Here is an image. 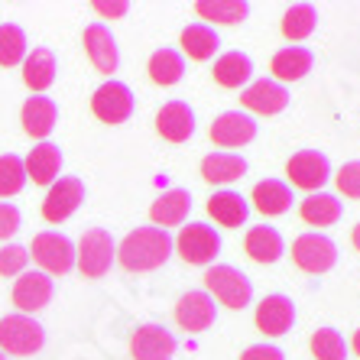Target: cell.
<instances>
[{"instance_id": "6da1fadb", "label": "cell", "mask_w": 360, "mask_h": 360, "mask_svg": "<svg viewBox=\"0 0 360 360\" xmlns=\"http://www.w3.org/2000/svg\"><path fill=\"white\" fill-rule=\"evenodd\" d=\"M172 257V237L162 227H136L120 240L117 260L130 273H150V269L166 266Z\"/></svg>"}, {"instance_id": "7a4b0ae2", "label": "cell", "mask_w": 360, "mask_h": 360, "mask_svg": "<svg viewBox=\"0 0 360 360\" xmlns=\"http://www.w3.org/2000/svg\"><path fill=\"white\" fill-rule=\"evenodd\" d=\"M114 260H117V243H114L110 231H104V227L84 231L82 240H78V250H75V266L82 269L84 276L88 279L108 276Z\"/></svg>"}, {"instance_id": "3957f363", "label": "cell", "mask_w": 360, "mask_h": 360, "mask_svg": "<svg viewBox=\"0 0 360 360\" xmlns=\"http://www.w3.org/2000/svg\"><path fill=\"white\" fill-rule=\"evenodd\" d=\"M205 285H208V295L218 299L227 309H247L253 299V283L247 273H240L237 266H211L205 273Z\"/></svg>"}, {"instance_id": "277c9868", "label": "cell", "mask_w": 360, "mask_h": 360, "mask_svg": "<svg viewBox=\"0 0 360 360\" xmlns=\"http://www.w3.org/2000/svg\"><path fill=\"white\" fill-rule=\"evenodd\" d=\"M33 260L42 266L46 276H65L75 269V243L68 240L59 231H42V234L33 237Z\"/></svg>"}, {"instance_id": "5b68a950", "label": "cell", "mask_w": 360, "mask_h": 360, "mask_svg": "<svg viewBox=\"0 0 360 360\" xmlns=\"http://www.w3.org/2000/svg\"><path fill=\"white\" fill-rule=\"evenodd\" d=\"M172 250H179L185 263L192 266H208V263L218 260L221 253V237L214 227L208 224H188L179 231V237L172 240Z\"/></svg>"}, {"instance_id": "8992f818", "label": "cell", "mask_w": 360, "mask_h": 360, "mask_svg": "<svg viewBox=\"0 0 360 360\" xmlns=\"http://www.w3.org/2000/svg\"><path fill=\"white\" fill-rule=\"evenodd\" d=\"M46 344V328L30 315H7L0 319V351L7 354H36Z\"/></svg>"}, {"instance_id": "52a82bcc", "label": "cell", "mask_w": 360, "mask_h": 360, "mask_svg": "<svg viewBox=\"0 0 360 360\" xmlns=\"http://www.w3.org/2000/svg\"><path fill=\"white\" fill-rule=\"evenodd\" d=\"M134 108H136L134 91L124 82H114V78L104 82L91 94V110L101 124H124V120L134 117Z\"/></svg>"}, {"instance_id": "ba28073f", "label": "cell", "mask_w": 360, "mask_h": 360, "mask_svg": "<svg viewBox=\"0 0 360 360\" xmlns=\"http://www.w3.org/2000/svg\"><path fill=\"white\" fill-rule=\"evenodd\" d=\"M292 263L302 273L321 276L338 263V243L325 234H302L292 243Z\"/></svg>"}, {"instance_id": "9c48e42d", "label": "cell", "mask_w": 360, "mask_h": 360, "mask_svg": "<svg viewBox=\"0 0 360 360\" xmlns=\"http://www.w3.org/2000/svg\"><path fill=\"white\" fill-rule=\"evenodd\" d=\"M285 176L295 188H305V192H321V185L331 179V162H328L325 153L319 150H302L295 153L292 160L285 162Z\"/></svg>"}, {"instance_id": "30bf717a", "label": "cell", "mask_w": 360, "mask_h": 360, "mask_svg": "<svg viewBox=\"0 0 360 360\" xmlns=\"http://www.w3.org/2000/svg\"><path fill=\"white\" fill-rule=\"evenodd\" d=\"M84 201V182L75 176H65V179H56L49 185V195L42 201V218L49 224H62L68 221L72 214L78 211V205Z\"/></svg>"}, {"instance_id": "8fae6325", "label": "cell", "mask_w": 360, "mask_h": 360, "mask_svg": "<svg viewBox=\"0 0 360 360\" xmlns=\"http://www.w3.org/2000/svg\"><path fill=\"white\" fill-rule=\"evenodd\" d=\"M84 52L91 65L98 68L101 75H114L117 72V62H120V52H117V39L110 33L104 23H91L84 30Z\"/></svg>"}, {"instance_id": "7c38bea8", "label": "cell", "mask_w": 360, "mask_h": 360, "mask_svg": "<svg viewBox=\"0 0 360 360\" xmlns=\"http://www.w3.org/2000/svg\"><path fill=\"white\" fill-rule=\"evenodd\" d=\"M240 104L253 114H263V117H273L279 110L289 108V91H285L279 82H269V78H260L243 88L240 94Z\"/></svg>"}, {"instance_id": "4fadbf2b", "label": "cell", "mask_w": 360, "mask_h": 360, "mask_svg": "<svg viewBox=\"0 0 360 360\" xmlns=\"http://www.w3.org/2000/svg\"><path fill=\"white\" fill-rule=\"evenodd\" d=\"M253 136H257V120L250 114H240V110H224L211 124V140L218 143V146H227V150L247 146Z\"/></svg>"}, {"instance_id": "5bb4252c", "label": "cell", "mask_w": 360, "mask_h": 360, "mask_svg": "<svg viewBox=\"0 0 360 360\" xmlns=\"http://www.w3.org/2000/svg\"><path fill=\"white\" fill-rule=\"evenodd\" d=\"M130 354L136 360H169L176 354V338L162 325H140L130 338Z\"/></svg>"}, {"instance_id": "9a60e30c", "label": "cell", "mask_w": 360, "mask_h": 360, "mask_svg": "<svg viewBox=\"0 0 360 360\" xmlns=\"http://www.w3.org/2000/svg\"><path fill=\"white\" fill-rule=\"evenodd\" d=\"M295 325V302L289 295L276 292V295H266V299L257 305V328L263 335H285L289 328Z\"/></svg>"}, {"instance_id": "2e32d148", "label": "cell", "mask_w": 360, "mask_h": 360, "mask_svg": "<svg viewBox=\"0 0 360 360\" xmlns=\"http://www.w3.org/2000/svg\"><path fill=\"white\" fill-rule=\"evenodd\" d=\"M214 319H218V309L208 292H185L176 302V321L185 331H208Z\"/></svg>"}, {"instance_id": "e0dca14e", "label": "cell", "mask_w": 360, "mask_h": 360, "mask_svg": "<svg viewBox=\"0 0 360 360\" xmlns=\"http://www.w3.org/2000/svg\"><path fill=\"white\" fill-rule=\"evenodd\" d=\"M156 130L169 143H185L195 134V110L185 101H169L156 114Z\"/></svg>"}, {"instance_id": "ac0fdd59", "label": "cell", "mask_w": 360, "mask_h": 360, "mask_svg": "<svg viewBox=\"0 0 360 360\" xmlns=\"http://www.w3.org/2000/svg\"><path fill=\"white\" fill-rule=\"evenodd\" d=\"M188 211H192V195L185 192V188H169V192H162L160 198L150 205L153 227H162V231H166V227L185 224Z\"/></svg>"}, {"instance_id": "d6986e66", "label": "cell", "mask_w": 360, "mask_h": 360, "mask_svg": "<svg viewBox=\"0 0 360 360\" xmlns=\"http://www.w3.org/2000/svg\"><path fill=\"white\" fill-rule=\"evenodd\" d=\"M49 299H52V276H46V273H23L17 279V285H13V305L23 315L46 309Z\"/></svg>"}, {"instance_id": "ffe728a7", "label": "cell", "mask_w": 360, "mask_h": 360, "mask_svg": "<svg viewBox=\"0 0 360 360\" xmlns=\"http://www.w3.org/2000/svg\"><path fill=\"white\" fill-rule=\"evenodd\" d=\"M20 120H23V130L33 136V140L46 143V136L52 134V127H56V120H59V108H56V101L52 98L36 94V98H26Z\"/></svg>"}, {"instance_id": "44dd1931", "label": "cell", "mask_w": 360, "mask_h": 360, "mask_svg": "<svg viewBox=\"0 0 360 360\" xmlns=\"http://www.w3.org/2000/svg\"><path fill=\"white\" fill-rule=\"evenodd\" d=\"M243 247H247V257H250L253 263H263V266L276 263L279 257L285 253L283 234H279L276 227H269V224L250 227V231H247V240H243Z\"/></svg>"}, {"instance_id": "7402d4cb", "label": "cell", "mask_w": 360, "mask_h": 360, "mask_svg": "<svg viewBox=\"0 0 360 360\" xmlns=\"http://www.w3.org/2000/svg\"><path fill=\"white\" fill-rule=\"evenodd\" d=\"M26 169V179H33V185H52L59 179V169H62V153L59 146L52 143H36L30 156L23 162Z\"/></svg>"}, {"instance_id": "603a6c76", "label": "cell", "mask_w": 360, "mask_h": 360, "mask_svg": "<svg viewBox=\"0 0 360 360\" xmlns=\"http://www.w3.org/2000/svg\"><path fill=\"white\" fill-rule=\"evenodd\" d=\"M311 65H315V52L305 49V46H285L269 62V68H273V75L279 82H302L311 72Z\"/></svg>"}, {"instance_id": "cb8c5ba5", "label": "cell", "mask_w": 360, "mask_h": 360, "mask_svg": "<svg viewBox=\"0 0 360 360\" xmlns=\"http://www.w3.org/2000/svg\"><path fill=\"white\" fill-rule=\"evenodd\" d=\"M250 201L260 214L276 218V214H285V211L292 208V192H289V185L279 182V179H263V182L253 185Z\"/></svg>"}, {"instance_id": "d4e9b609", "label": "cell", "mask_w": 360, "mask_h": 360, "mask_svg": "<svg viewBox=\"0 0 360 360\" xmlns=\"http://www.w3.org/2000/svg\"><path fill=\"white\" fill-rule=\"evenodd\" d=\"M247 176V160L237 153H211L201 160V179L211 185H231Z\"/></svg>"}, {"instance_id": "484cf974", "label": "cell", "mask_w": 360, "mask_h": 360, "mask_svg": "<svg viewBox=\"0 0 360 360\" xmlns=\"http://www.w3.org/2000/svg\"><path fill=\"white\" fill-rule=\"evenodd\" d=\"M208 214L221 227H240L247 221V214H250V205H247V198L240 192L224 188V192H214L208 198Z\"/></svg>"}, {"instance_id": "4316f807", "label": "cell", "mask_w": 360, "mask_h": 360, "mask_svg": "<svg viewBox=\"0 0 360 360\" xmlns=\"http://www.w3.org/2000/svg\"><path fill=\"white\" fill-rule=\"evenodd\" d=\"M182 52L195 62H208L214 59V52L221 49V36L211 30L208 23H192L182 30Z\"/></svg>"}, {"instance_id": "83f0119b", "label": "cell", "mask_w": 360, "mask_h": 360, "mask_svg": "<svg viewBox=\"0 0 360 360\" xmlns=\"http://www.w3.org/2000/svg\"><path fill=\"white\" fill-rule=\"evenodd\" d=\"M302 221L311 227H331L341 221L344 208H341V201L335 198V195H328V192H315L309 195V198L302 201V208H299Z\"/></svg>"}, {"instance_id": "f1b7e54d", "label": "cell", "mask_w": 360, "mask_h": 360, "mask_svg": "<svg viewBox=\"0 0 360 360\" xmlns=\"http://www.w3.org/2000/svg\"><path fill=\"white\" fill-rule=\"evenodd\" d=\"M56 56L49 49H33L26 52L23 59V82L30 91H46L52 82H56Z\"/></svg>"}, {"instance_id": "f546056e", "label": "cell", "mask_w": 360, "mask_h": 360, "mask_svg": "<svg viewBox=\"0 0 360 360\" xmlns=\"http://www.w3.org/2000/svg\"><path fill=\"white\" fill-rule=\"evenodd\" d=\"M211 75H214V82H218L221 88H240V84H247L253 78V62H250V56H243V52H224V56L214 62Z\"/></svg>"}, {"instance_id": "4dcf8cb0", "label": "cell", "mask_w": 360, "mask_h": 360, "mask_svg": "<svg viewBox=\"0 0 360 360\" xmlns=\"http://www.w3.org/2000/svg\"><path fill=\"white\" fill-rule=\"evenodd\" d=\"M201 20H211V23H224V26H237L247 20L250 13V4L247 0H198L195 4Z\"/></svg>"}, {"instance_id": "1f68e13d", "label": "cell", "mask_w": 360, "mask_h": 360, "mask_svg": "<svg viewBox=\"0 0 360 360\" xmlns=\"http://www.w3.org/2000/svg\"><path fill=\"white\" fill-rule=\"evenodd\" d=\"M150 78L156 84H162V88H169V84H179L185 75V59H182V52L176 49H156L150 56Z\"/></svg>"}, {"instance_id": "d6a6232c", "label": "cell", "mask_w": 360, "mask_h": 360, "mask_svg": "<svg viewBox=\"0 0 360 360\" xmlns=\"http://www.w3.org/2000/svg\"><path fill=\"white\" fill-rule=\"evenodd\" d=\"M315 26H319V13L311 4H292V7L283 13V36L292 42H302L309 39L315 33Z\"/></svg>"}, {"instance_id": "836d02e7", "label": "cell", "mask_w": 360, "mask_h": 360, "mask_svg": "<svg viewBox=\"0 0 360 360\" xmlns=\"http://www.w3.org/2000/svg\"><path fill=\"white\" fill-rule=\"evenodd\" d=\"M23 59H26V33L13 23H4L0 26V65L13 68Z\"/></svg>"}, {"instance_id": "e575fe53", "label": "cell", "mask_w": 360, "mask_h": 360, "mask_svg": "<svg viewBox=\"0 0 360 360\" xmlns=\"http://www.w3.org/2000/svg\"><path fill=\"white\" fill-rule=\"evenodd\" d=\"M311 354L319 360H347V344H344L341 331L335 328H319L311 335Z\"/></svg>"}, {"instance_id": "d590c367", "label": "cell", "mask_w": 360, "mask_h": 360, "mask_svg": "<svg viewBox=\"0 0 360 360\" xmlns=\"http://www.w3.org/2000/svg\"><path fill=\"white\" fill-rule=\"evenodd\" d=\"M26 185V169H23V160L7 153L0 156V198H10V195H20Z\"/></svg>"}, {"instance_id": "8d00e7d4", "label": "cell", "mask_w": 360, "mask_h": 360, "mask_svg": "<svg viewBox=\"0 0 360 360\" xmlns=\"http://www.w3.org/2000/svg\"><path fill=\"white\" fill-rule=\"evenodd\" d=\"M26 263H30V250L20 243H7L0 250V276H23Z\"/></svg>"}, {"instance_id": "74e56055", "label": "cell", "mask_w": 360, "mask_h": 360, "mask_svg": "<svg viewBox=\"0 0 360 360\" xmlns=\"http://www.w3.org/2000/svg\"><path fill=\"white\" fill-rule=\"evenodd\" d=\"M338 192L344 195V198H360V160L354 162H344L341 169H338Z\"/></svg>"}, {"instance_id": "f35d334b", "label": "cell", "mask_w": 360, "mask_h": 360, "mask_svg": "<svg viewBox=\"0 0 360 360\" xmlns=\"http://www.w3.org/2000/svg\"><path fill=\"white\" fill-rule=\"evenodd\" d=\"M20 231V211L7 201H0V240H7Z\"/></svg>"}, {"instance_id": "ab89813d", "label": "cell", "mask_w": 360, "mask_h": 360, "mask_svg": "<svg viewBox=\"0 0 360 360\" xmlns=\"http://www.w3.org/2000/svg\"><path fill=\"white\" fill-rule=\"evenodd\" d=\"M240 360H285V354L276 344H253V347H247L240 354Z\"/></svg>"}, {"instance_id": "60d3db41", "label": "cell", "mask_w": 360, "mask_h": 360, "mask_svg": "<svg viewBox=\"0 0 360 360\" xmlns=\"http://www.w3.org/2000/svg\"><path fill=\"white\" fill-rule=\"evenodd\" d=\"M94 10H98L101 17H124L127 10H130V4H127V0H114V4H108V0H94Z\"/></svg>"}, {"instance_id": "b9f144b4", "label": "cell", "mask_w": 360, "mask_h": 360, "mask_svg": "<svg viewBox=\"0 0 360 360\" xmlns=\"http://www.w3.org/2000/svg\"><path fill=\"white\" fill-rule=\"evenodd\" d=\"M351 240H354V247H357V253H360V224L354 227V234H351Z\"/></svg>"}, {"instance_id": "7bdbcfd3", "label": "cell", "mask_w": 360, "mask_h": 360, "mask_svg": "<svg viewBox=\"0 0 360 360\" xmlns=\"http://www.w3.org/2000/svg\"><path fill=\"white\" fill-rule=\"evenodd\" d=\"M351 347H354V354L360 357V328H357V335H354V341H351Z\"/></svg>"}, {"instance_id": "ee69618b", "label": "cell", "mask_w": 360, "mask_h": 360, "mask_svg": "<svg viewBox=\"0 0 360 360\" xmlns=\"http://www.w3.org/2000/svg\"><path fill=\"white\" fill-rule=\"evenodd\" d=\"M0 360H7V357H4V351H0Z\"/></svg>"}]
</instances>
